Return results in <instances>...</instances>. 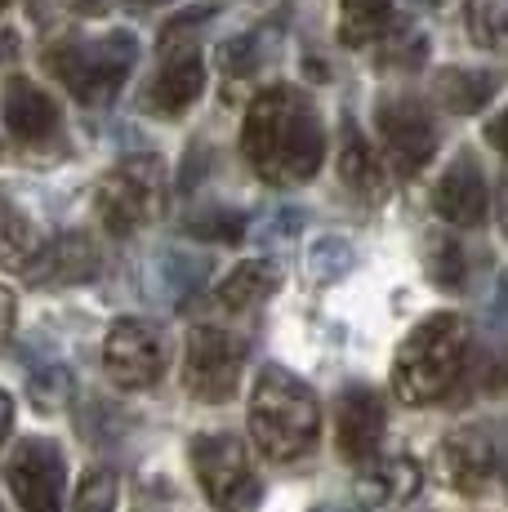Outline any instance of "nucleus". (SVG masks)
<instances>
[{"label": "nucleus", "mask_w": 508, "mask_h": 512, "mask_svg": "<svg viewBox=\"0 0 508 512\" xmlns=\"http://www.w3.org/2000/svg\"><path fill=\"white\" fill-rule=\"evenodd\" d=\"M241 156L272 187H299L317 179L326 161V130L312 98L286 81L254 94L241 125Z\"/></svg>", "instance_id": "1"}, {"label": "nucleus", "mask_w": 508, "mask_h": 512, "mask_svg": "<svg viewBox=\"0 0 508 512\" xmlns=\"http://www.w3.org/2000/svg\"><path fill=\"white\" fill-rule=\"evenodd\" d=\"M473 348V330L459 312H433L402 339L393 357V392L406 406H433L459 383Z\"/></svg>", "instance_id": "2"}, {"label": "nucleus", "mask_w": 508, "mask_h": 512, "mask_svg": "<svg viewBox=\"0 0 508 512\" xmlns=\"http://www.w3.org/2000/svg\"><path fill=\"white\" fill-rule=\"evenodd\" d=\"M321 432V401L304 379L290 370L268 366L250 392V437L263 459L290 464L317 446Z\"/></svg>", "instance_id": "3"}, {"label": "nucleus", "mask_w": 508, "mask_h": 512, "mask_svg": "<svg viewBox=\"0 0 508 512\" xmlns=\"http://www.w3.org/2000/svg\"><path fill=\"white\" fill-rule=\"evenodd\" d=\"M134 63H139V36L125 27L103 36H67L45 49V72L85 107L112 103L116 90L130 81Z\"/></svg>", "instance_id": "4"}, {"label": "nucleus", "mask_w": 508, "mask_h": 512, "mask_svg": "<svg viewBox=\"0 0 508 512\" xmlns=\"http://www.w3.org/2000/svg\"><path fill=\"white\" fill-rule=\"evenodd\" d=\"M94 205H99V219L112 236H134L139 228L161 214L165 205V165L161 156H125L94 187Z\"/></svg>", "instance_id": "5"}, {"label": "nucleus", "mask_w": 508, "mask_h": 512, "mask_svg": "<svg viewBox=\"0 0 508 512\" xmlns=\"http://www.w3.org/2000/svg\"><path fill=\"white\" fill-rule=\"evenodd\" d=\"M188 455L205 499L219 512H250L259 504V472H254L241 437H232V432H201L188 446Z\"/></svg>", "instance_id": "6"}, {"label": "nucleus", "mask_w": 508, "mask_h": 512, "mask_svg": "<svg viewBox=\"0 0 508 512\" xmlns=\"http://www.w3.org/2000/svg\"><path fill=\"white\" fill-rule=\"evenodd\" d=\"M241 366H246V339L214 326H197L188 334V357H183V388L192 401L223 406L237 392Z\"/></svg>", "instance_id": "7"}, {"label": "nucleus", "mask_w": 508, "mask_h": 512, "mask_svg": "<svg viewBox=\"0 0 508 512\" xmlns=\"http://www.w3.org/2000/svg\"><path fill=\"white\" fill-rule=\"evenodd\" d=\"M375 125H379V139H384V156L397 174H419L437 152V125L428 116V107L410 94H397V98H384L375 112Z\"/></svg>", "instance_id": "8"}, {"label": "nucleus", "mask_w": 508, "mask_h": 512, "mask_svg": "<svg viewBox=\"0 0 508 512\" xmlns=\"http://www.w3.org/2000/svg\"><path fill=\"white\" fill-rule=\"evenodd\" d=\"M5 481L14 490L23 512H63V481H67V459L54 441L27 437L5 464Z\"/></svg>", "instance_id": "9"}, {"label": "nucleus", "mask_w": 508, "mask_h": 512, "mask_svg": "<svg viewBox=\"0 0 508 512\" xmlns=\"http://www.w3.org/2000/svg\"><path fill=\"white\" fill-rule=\"evenodd\" d=\"M103 370L116 388L125 392H143L161 379L165 370V348L156 339V330L148 321H134L121 317L103 339Z\"/></svg>", "instance_id": "10"}, {"label": "nucleus", "mask_w": 508, "mask_h": 512, "mask_svg": "<svg viewBox=\"0 0 508 512\" xmlns=\"http://www.w3.org/2000/svg\"><path fill=\"white\" fill-rule=\"evenodd\" d=\"M437 477L464 499H477L500 481V446L482 428H459L437 446Z\"/></svg>", "instance_id": "11"}, {"label": "nucleus", "mask_w": 508, "mask_h": 512, "mask_svg": "<svg viewBox=\"0 0 508 512\" xmlns=\"http://www.w3.org/2000/svg\"><path fill=\"white\" fill-rule=\"evenodd\" d=\"M161 67H156L148 94H143V107L156 116H183L205 90V63L197 54V45H174L161 49Z\"/></svg>", "instance_id": "12"}, {"label": "nucleus", "mask_w": 508, "mask_h": 512, "mask_svg": "<svg viewBox=\"0 0 508 512\" xmlns=\"http://www.w3.org/2000/svg\"><path fill=\"white\" fill-rule=\"evenodd\" d=\"M384 401H379L375 388H353L339 397V410H335V446L339 455L348 459V464H366L370 455L379 450V441H384Z\"/></svg>", "instance_id": "13"}, {"label": "nucleus", "mask_w": 508, "mask_h": 512, "mask_svg": "<svg viewBox=\"0 0 508 512\" xmlns=\"http://www.w3.org/2000/svg\"><path fill=\"white\" fill-rule=\"evenodd\" d=\"M486 201H491V192H486L482 165H477L473 152H459L433 187V210L451 228H477L486 219Z\"/></svg>", "instance_id": "14"}, {"label": "nucleus", "mask_w": 508, "mask_h": 512, "mask_svg": "<svg viewBox=\"0 0 508 512\" xmlns=\"http://www.w3.org/2000/svg\"><path fill=\"white\" fill-rule=\"evenodd\" d=\"M424 486V468L410 455H388V459H366L357 472V499L375 512L406 508Z\"/></svg>", "instance_id": "15"}, {"label": "nucleus", "mask_w": 508, "mask_h": 512, "mask_svg": "<svg viewBox=\"0 0 508 512\" xmlns=\"http://www.w3.org/2000/svg\"><path fill=\"white\" fill-rule=\"evenodd\" d=\"M0 121H5V130L14 134L18 143L36 147L58 130V103L36 81L14 76V81L5 85V94H0Z\"/></svg>", "instance_id": "16"}, {"label": "nucleus", "mask_w": 508, "mask_h": 512, "mask_svg": "<svg viewBox=\"0 0 508 512\" xmlns=\"http://www.w3.org/2000/svg\"><path fill=\"white\" fill-rule=\"evenodd\" d=\"M99 272V245L85 232H63L50 245H41L36 263L27 268V277L36 285H81Z\"/></svg>", "instance_id": "17"}, {"label": "nucleus", "mask_w": 508, "mask_h": 512, "mask_svg": "<svg viewBox=\"0 0 508 512\" xmlns=\"http://www.w3.org/2000/svg\"><path fill=\"white\" fill-rule=\"evenodd\" d=\"M41 228L32 223V214L0 187V268L5 272H27L41 254Z\"/></svg>", "instance_id": "18"}, {"label": "nucleus", "mask_w": 508, "mask_h": 512, "mask_svg": "<svg viewBox=\"0 0 508 512\" xmlns=\"http://www.w3.org/2000/svg\"><path fill=\"white\" fill-rule=\"evenodd\" d=\"M495 90H500V76L477 72V67H442V72L433 76L437 103H442L446 112H455V116L482 112V107L495 98Z\"/></svg>", "instance_id": "19"}, {"label": "nucleus", "mask_w": 508, "mask_h": 512, "mask_svg": "<svg viewBox=\"0 0 508 512\" xmlns=\"http://www.w3.org/2000/svg\"><path fill=\"white\" fill-rule=\"evenodd\" d=\"M281 290V268L272 259H246L219 281V303L228 312H246V308H259L263 299Z\"/></svg>", "instance_id": "20"}, {"label": "nucleus", "mask_w": 508, "mask_h": 512, "mask_svg": "<svg viewBox=\"0 0 508 512\" xmlns=\"http://www.w3.org/2000/svg\"><path fill=\"white\" fill-rule=\"evenodd\" d=\"M339 183H344L353 196H361V201H379L388 187L384 165H379L375 147L357 134V125L344 130V147H339Z\"/></svg>", "instance_id": "21"}, {"label": "nucleus", "mask_w": 508, "mask_h": 512, "mask_svg": "<svg viewBox=\"0 0 508 512\" xmlns=\"http://www.w3.org/2000/svg\"><path fill=\"white\" fill-rule=\"evenodd\" d=\"M464 32L477 49L508 54V0H464Z\"/></svg>", "instance_id": "22"}, {"label": "nucleus", "mask_w": 508, "mask_h": 512, "mask_svg": "<svg viewBox=\"0 0 508 512\" xmlns=\"http://www.w3.org/2000/svg\"><path fill=\"white\" fill-rule=\"evenodd\" d=\"M339 41L344 45H370L388 23H393V0H339Z\"/></svg>", "instance_id": "23"}, {"label": "nucleus", "mask_w": 508, "mask_h": 512, "mask_svg": "<svg viewBox=\"0 0 508 512\" xmlns=\"http://www.w3.org/2000/svg\"><path fill=\"white\" fill-rule=\"evenodd\" d=\"M370 45H375V63L379 67H419L424 63V54H428V36L419 32V27L397 23V18Z\"/></svg>", "instance_id": "24"}, {"label": "nucleus", "mask_w": 508, "mask_h": 512, "mask_svg": "<svg viewBox=\"0 0 508 512\" xmlns=\"http://www.w3.org/2000/svg\"><path fill=\"white\" fill-rule=\"evenodd\" d=\"M353 268H357L353 241H344V236H321V241H312V250H308V272H312V281L335 285L339 277H348Z\"/></svg>", "instance_id": "25"}, {"label": "nucleus", "mask_w": 508, "mask_h": 512, "mask_svg": "<svg viewBox=\"0 0 508 512\" xmlns=\"http://www.w3.org/2000/svg\"><path fill=\"white\" fill-rule=\"evenodd\" d=\"M428 277H433L442 290H459L468 277V259L464 250H459V241L451 236H433L428 241Z\"/></svg>", "instance_id": "26"}, {"label": "nucleus", "mask_w": 508, "mask_h": 512, "mask_svg": "<svg viewBox=\"0 0 508 512\" xmlns=\"http://www.w3.org/2000/svg\"><path fill=\"white\" fill-rule=\"evenodd\" d=\"M27 392H32V406L41 410V415H50V410H63L67 401H72L76 383H72V370L67 366H45L32 374V383H27Z\"/></svg>", "instance_id": "27"}, {"label": "nucleus", "mask_w": 508, "mask_h": 512, "mask_svg": "<svg viewBox=\"0 0 508 512\" xmlns=\"http://www.w3.org/2000/svg\"><path fill=\"white\" fill-rule=\"evenodd\" d=\"M263 58H268V54H263V36H259V32H241V36H232V41L223 45L219 67H223V76L241 81V76H254V72H259Z\"/></svg>", "instance_id": "28"}, {"label": "nucleus", "mask_w": 508, "mask_h": 512, "mask_svg": "<svg viewBox=\"0 0 508 512\" xmlns=\"http://www.w3.org/2000/svg\"><path fill=\"white\" fill-rule=\"evenodd\" d=\"M116 472L107 468H94L81 477L76 486V499H72V512H116Z\"/></svg>", "instance_id": "29"}, {"label": "nucleus", "mask_w": 508, "mask_h": 512, "mask_svg": "<svg viewBox=\"0 0 508 512\" xmlns=\"http://www.w3.org/2000/svg\"><path fill=\"white\" fill-rule=\"evenodd\" d=\"M219 14V0H201V5L183 9V14H174L170 23L161 27V49H174V45H197V32L210 18Z\"/></svg>", "instance_id": "30"}, {"label": "nucleus", "mask_w": 508, "mask_h": 512, "mask_svg": "<svg viewBox=\"0 0 508 512\" xmlns=\"http://www.w3.org/2000/svg\"><path fill=\"white\" fill-rule=\"evenodd\" d=\"M188 232L201 236V241H241L246 232V219L232 210H205L197 219H188Z\"/></svg>", "instance_id": "31"}, {"label": "nucleus", "mask_w": 508, "mask_h": 512, "mask_svg": "<svg viewBox=\"0 0 508 512\" xmlns=\"http://www.w3.org/2000/svg\"><path fill=\"white\" fill-rule=\"evenodd\" d=\"M14 317H18V303H14V294L0 285V348H5L9 334H14Z\"/></svg>", "instance_id": "32"}, {"label": "nucleus", "mask_w": 508, "mask_h": 512, "mask_svg": "<svg viewBox=\"0 0 508 512\" xmlns=\"http://www.w3.org/2000/svg\"><path fill=\"white\" fill-rule=\"evenodd\" d=\"M295 228H304V214H299V210H286V214H277L272 223H263V236H290Z\"/></svg>", "instance_id": "33"}, {"label": "nucleus", "mask_w": 508, "mask_h": 512, "mask_svg": "<svg viewBox=\"0 0 508 512\" xmlns=\"http://www.w3.org/2000/svg\"><path fill=\"white\" fill-rule=\"evenodd\" d=\"M486 139H491V147H500V152L508 156V107L495 116L491 125H486Z\"/></svg>", "instance_id": "34"}, {"label": "nucleus", "mask_w": 508, "mask_h": 512, "mask_svg": "<svg viewBox=\"0 0 508 512\" xmlns=\"http://www.w3.org/2000/svg\"><path fill=\"white\" fill-rule=\"evenodd\" d=\"M9 432H14V397L0 392V446L9 441Z\"/></svg>", "instance_id": "35"}, {"label": "nucleus", "mask_w": 508, "mask_h": 512, "mask_svg": "<svg viewBox=\"0 0 508 512\" xmlns=\"http://www.w3.org/2000/svg\"><path fill=\"white\" fill-rule=\"evenodd\" d=\"M63 5L72 9V14H90V18H94V14H103L112 0H63Z\"/></svg>", "instance_id": "36"}, {"label": "nucleus", "mask_w": 508, "mask_h": 512, "mask_svg": "<svg viewBox=\"0 0 508 512\" xmlns=\"http://www.w3.org/2000/svg\"><path fill=\"white\" fill-rule=\"evenodd\" d=\"M495 210H500V228L508 236V170H504V179H500V201H495Z\"/></svg>", "instance_id": "37"}, {"label": "nucleus", "mask_w": 508, "mask_h": 512, "mask_svg": "<svg viewBox=\"0 0 508 512\" xmlns=\"http://www.w3.org/2000/svg\"><path fill=\"white\" fill-rule=\"evenodd\" d=\"M161 5H170V0H125V9H139V14L143 9H161Z\"/></svg>", "instance_id": "38"}, {"label": "nucleus", "mask_w": 508, "mask_h": 512, "mask_svg": "<svg viewBox=\"0 0 508 512\" xmlns=\"http://www.w3.org/2000/svg\"><path fill=\"white\" fill-rule=\"evenodd\" d=\"M9 49H14V32H0V58H5Z\"/></svg>", "instance_id": "39"}, {"label": "nucleus", "mask_w": 508, "mask_h": 512, "mask_svg": "<svg viewBox=\"0 0 508 512\" xmlns=\"http://www.w3.org/2000/svg\"><path fill=\"white\" fill-rule=\"evenodd\" d=\"M500 481H504V490H508V459L500 455Z\"/></svg>", "instance_id": "40"}, {"label": "nucleus", "mask_w": 508, "mask_h": 512, "mask_svg": "<svg viewBox=\"0 0 508 512\" xmlns=\"http://www.w3.org/2000/svg\"><path fill=\"white\" fill-rule=\"evenodd\" d=\"M5 5H9V0H0V9H5Z\"/></svg>", "instance_id": "41"}]
</instances>
